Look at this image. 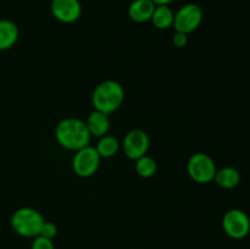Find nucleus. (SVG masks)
Returning a JSON list of instances; mask_svg holds the SVG:
<instances>
[{
    "mask_svg": "<svg viewBox=\"0 0 250 249\" xmlns=\"http://www.w3.org/2000/svg\"><path fill=\"white\" fill-rule=\"evenodd\" d=\"M55 138L62 148L77 151L89 145L92 136L85 121L77 117H66L56 124Z\"/></svg>",
    "mask_w": 250,
    "mask_h": 249,
    "instance_id": "1",
    "label": "nucleus"
},
{
    "mask_svg": "<svg viewBox=\"0 0 250 249\" xmlns=\"http://www.w3.org/2000/svg\"><path fill=\"white\" fill-rule=\"evenodd\" d=\"M125 102V89L121 83L114 80L100 82L92 93L94 110L110 115L117 111Z\"/></svg>",
    "mask_w": 250,
    "mask_h": 249,
    "instance_id": "2",
    "label": "nucleus"
},
{
    "mask_svg": "<svg viewBox=\"0 0 250 249\" xmlns=\"http://www.w3.org/2000/svg\"><path fill=\"white\" fill-rule=\"evenodd\" d=\"M44 221L45 219L41 211L34 208L24 207L20 208L12 214L10 224L16 234L24 238H34L41 233Z\"/></svg>",
    "mask_w": 250,
    "mask_h": 249,
    "instance_id": "3",
    "label": "nucleus"
},
{
    "mask_svg": "<svg viewBox=\"0 0 250 249\" xmlns=\"http://www.w3.org/2000/svg\"><path fill=\"white\" fill-rule=\"evenodd\" d=\"M216 171L217 168L214 159L208 154L195 153L188 159V176L199 185H207L214 181Z\"/></svg>",
    "mask_w": 250,
    "mask_h": 249,
    "instance_id": "4",
    "label": "nucleus"
},
{
    "mask_svg": "<svg viewBox=\"0 0 250 249\" xmlns=\"http://www.w3.org/2000/svg\"><path fill=\"white\" fill-rule=\"evenodd\" d=\"M100 155L95 146L89 145L75 151L72 159V170L77 176L83 178L92 177L95 175L100 166Z\"/></svg>",
    "mask_w": 250,
    "mask_h": 249,
    "instance_id": "5",
    "label": "nucleus"
},
{
    "mask_svg": "<svg viewBox=\"0 0 250 249\" xmlns=\"http://www.w3.org/2000/svg\"><path fill=\"white\" fill-rule=\"evenodd\" d=\"M203 17H204V14H203L202 7L190 2V4L183 5L177 12H175L172 26L176 32L189 34L202 24Z\"/></svg>",
    "mask_w": 250,
    "mask_h": 249,
    "instance_id": "6",
    "label": "nucleus"
},
{
    "mask_svg": "<svg viewBox=\"0 0 250 249\" xmlns=\"http://www.w3.org/2000/svg\"><path fill=\"white\" fill-rule=\"evenodd\" d=\"M222 229L232 239L246 238L250 232V219L241 209H231L222 216Z\"/></svg>",
    "mask_w": 250,
    "mask_h": 249,
    "instance_id": "7",
    "label": "nucleus"
},
{
    "mask_svg": "<svg viewBox=\"0 0 250 249\" xmlns=\"http://www.w3.org/2000/svg\"><path fill=\"white\" fill-rule=\"evenodd\" d=\"M149 146H150V139L143 129H132L127 132L122 141L125 155L132 160H137L141 156L146 155Z\"/></svg>",
    "mask_w": 250,
    "mask_h": 249,
    "instance_id": "8",
    "label": "nucleus"
},
{
    "mask_svg": "<svg viewBox=\"0 0 250 249\" xmlns=\"http://www.w3.org/2000/svg\"><path fill=\"white\" fill-rule=\"evenodd\" d=\"M50 10L53 16L62 23H73L82 14L80 0H51Z\"/></svg>",
    "mask_w": 250,
    "mask_h": 249,
    "instance_id": "9",
    "label": "nucleus"
},
{
    "mask_svg": "<svg viewBox=\"0 0 250 249\" xmlns=\"http://www.w3.org/2000/svg\"><path fill=\"white\" fill-rule=\"evenodd\" d=\"M85 124H87L90 136L98 137V138L105 136V134H109L110 126H111L109 115L97 111V110H94V111L88 115L87 120H85Z\"/></svg>",
    "mask_w": 250,
    "mask_h": 249,
    "instance_id": "10",
    "label": "nucleus"
},
{
    "mask_svg": "<svg viewBox=\"0 0 250 249\" xmlns=\"http://www.w3.org/2000/svg\"><path fill=\"white\" fill-rule=\"evenodd\" d=\"M156 5L151 0H133L128 7V16L137 23L150 21Z\"/></svg>",
    "mask_w": 250,
    "mask_h": 249,
    "instance_id": "11",
    "label": "nucleus"
},
{
    "mask_svg": "<svg viewBox=\"0 0 250 249\" xmlns=\"http://www.w3.org/2000/svg\"><path fill=\"white\" fill-rule=\"evenodd\" d=\"M20 31L15 22L10 20H0V51L12 48L19 41Z\"/></svg>",
    "mask_w": 250,
    "mask_h": 249,
    "instance_id": "12",
    "label": "nucleus"
},
{
    "mask_svg": "<svg viewBox=\"0 0 250 249\" xmlns=\"http://www.w3.org/2000/svg\"><path fill=\"white\" fill-rule=\"evenodd\" d=\"M214 181L219 187L224 189H233L241 183V173L236 167L225 166L216 171Z\"/></svg>",
    "mask_w": 250,
    "mask_h": 249,
    "instance_id": "13",
    "label": "nucleus"
},
{
    "mask_svg": "<svg viewBox=\"0 0 250 249\" xmlns=\"http://www.w3.org/2000/svg\"><path fill=\"white\" fill-rule=\"evenodd\" d=\"M175 12L168 5H156L150 21L158 29H167L172 27Z\"/></svg>",
    "mask_w": 250,
    "mask_h": 249,
    "instance_id": "14",
    "label": "nucleus"
},
{
    "mask_svg": "<svg viewBox=\"0 0 250 249\" xmlns=\"http://www.w3.org/2000/svg\"><path fill=\"white\" fill-rule=\"evenodd\" d=\"M120 145L121 144H120L119 139L115 138L114 136H110V134H105V136L100 137L98 143L95 144V149H97L100 158L109 159L116 155L117 151L120 150Z\"/></svg>",
    "mask_w": 250,
    "mask_h": 249,
    "instance_id": "15",
    "label": "nucleus"
},
{
    "mask_svg": "<svg viewBox=\"0 0 250 249\" xmlns=\"http://www.w3.org/2000/svg\"><path fill=\"white\" fill-rule=\"evenodd\" d=\"M136 171L141 177L150 178L158 171V164L151 156L143 155L136 160Z\"/></svg>",
    "mask_w": 250,
    "mask_h": 249,
    "instance_id": "16",
    "label": "nucleus"
},
{
    "mask_svg": "<svg viewBox=\"0 0 250 249\" xmlns=\"http://www.w3.org/2000/svg\"><path fill=\"white\" fill-rule=\"evenodd\" d=\"M32 246L31 249H55L53 239L45 238L43 236H37L32 238Z\"/></svg>",
    "mask_w": 250,
    "mask_h": 249,
    "instance_id": "17",
    "label": "nucleus"
},
{
    "mask_svg": "<svg viewBox=\"0 0 250 249\" xmlns=\"http://www.w3.org/2000/svg\"><path fill=\"white\" fill-rule=\"evenodd\" d=\"M58 226H56L54 222L51 221H44L43 226H42L41 228V233H39V236H43L45 237V238H49V239H53L55 238L56 236H58Z\"/></svg>",
    "mask_w": 250,
    "mask_h": 249,
    "instance_id": "18",
    "label": "nucleus"
},
{
    "mask_svg": "<svg viewBox=\"0 0 250 249\" xmlns=\"http://www.w3.org/2000/svg\"><path fill=\"white\" fill-rule=\"evenodd\" d=\"M172 43L177 49L186 48L188 44V34L181 33V32H176L175 36H173L172 38Z\"/></svg>",
    "mask_w": 250,
    "mask_h": 249,
    "instance_id": "19",
    "label": "nucleus"
},
{
    "mask_svg": "<svg viewBox=\"0 0 250 249\" xmlns=\"http://www.w3.org/2000/svg\"><path fill=\"white\" fill-rule=\"evenodd\" d=\"M155 5H170L173 0H151Z\"/></svg>",
    "mask_w": 250,
    "mask_h": 249,
    "instance_id": "20",
    "label": "nucleus"
}]
</instances>
